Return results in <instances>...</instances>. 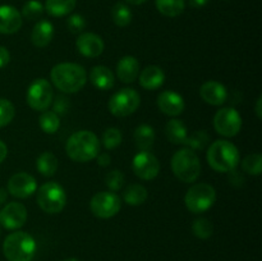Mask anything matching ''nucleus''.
Here are the masks:
<instances>
[{"label":"nucleus","instance_id":"nucleus-1","mask_svg":"<svg viewBox=\"0 0 262 261\" xmlns=\"http://www.w3.org/2000/svg\"><path fill=\"white\" fill-rule=\"evenodd\" d=\"M51 81L59 91L74 94L83 89L87 82L86 69L76 63H59L50 72Z\"/></svg>","mask_w":262,"mask_h":261},{"label":"nucleus","instance_id":"nucleus-2","mask_svg":"<svg viewBox=\"0 0 262 261\" xmlns=\"http://www.w3.org/2000/svg\"><path fill=\"white\" fill-rule=\"evenodd\" d=\"M66 153L77 163H87L100 153V141L91 130H78L67 140Z\"/></svg>","mask_w":262,"mask_h":261},{"label":"nucleus","instance_id":"nucleus-3","mask_svg":"<svg viewBox=\"0 0 262 261\" xmlns=\"http://www.w3.org/2000/svg\"><path fill=\"white\" fill-rule=\"evenodd\" d=\"M206 159L209 165L219 173H230L235 170L241 161L237 146L228 140H216L210 145Z\"/></svg>","mask_w":262,"mask_h":261},{"label":"nucleus","instance_id":"nucleus-4","mask_svg":"<svg viewBox=\"0 0 262 261\" xmlns=\"http://www.w3.org/2000/svg\"><path fill=\"white\" fill-rule=\"evenodd\" d=\"M3 253L8 261H31L36 253V241L31 234L17 230L3 243Z\"/></svg>","mask_w":262,"mask_h":261},{"label":"nucleus","instance_id":"nucleus-5","mask_svg":"<svg viewBox=\"0 0 262 261\" xmlns=\"http://www.w3.org/2000/svg\"><path fill=\"white\" fill-rule=\"evenodd\" d=\"M171 170L183 183H193L201 174V161L191 148H181L171 158Z\"/></svg>","mask_w":262,"mask_h":261},{"label":"nucleus","instance_id":"nucleus-6","mask_svg":"<svg viewBox=\"0 0 262 261\" xmlns=\"http://www.w3.org/2000/svg\"><path fill=\"white\" fill-rule=\"evenodd\" d=\"M37 204L48 214H59L66 207V191L58 182H46L37 191Z\"/></svg>","mask_w":262,"mask_h":261},{"label":"nucleus","instance_id":"nucleus-7","mask_svg":"<svg viewBox=\"0 0 262 261\" xmlns=\"http://www.w3.org/2000/svg\"><path fill=\"white\" fill-rule=\"evenodd\" d=\"M216 201V191L209 183H196L187 191L184 202L193 214L207 211Z\"/></svg>","mask_w":262,"mask_h":261},{"label":"nucleus","instance_id":"nucleus-8","mask_svg":"<svg viewBox=\"0 0 262 261\" xmlns=\"http://www.w3.org/2000/svg\"><path fill=\"white\" fill-rule=\"evenodd\" d=\"M141 97L136 90L122 89L115 92L107 102L109 112L118 118H124L133 114L140 107Z\"/></svg>","mask_w":262,"mask_h":261},{"label":"nucleus","instance_id":"nucleus-9","mask_svg":"<svg viewBox=\"0 0 262 261\" xmlns=\"http://www.w3.org/2000/svg\"><path fill=\"white\" fill-rule=\"evenodd\" d=\"M54 99L53 86L45 78H37L30 84L26 100L31 109L36 112H45Z\"/></svg>","mask_w":262,"mask_h":261},{"label":"nucleus","instance_id":"nucleus-10","mask_svg":"<svg viewBox=\"0 0 262 261\" xmlns=\"http://www.w3.org/2000/svg\"><path fill=\"white\" fill-rule=\"evenodd\" d=\"M122 207L119 196L114 192L102 191L95 194L90 202V209L95 216L100 219H109L115 216Z\"/></svg>","mask_w":262,"mask_h":261},{"label":"nucleus","instance_id":"nucleus-11","mask_svg":"<svg viewBox=\"0 0 262 261\" xmlns=\"http://www.w3.org/2000/svg\"><path fill=\"white\" fill-rule=\"evenodd\" d=\"M214 128L223 137H234L242 128V117L234 107H223L215 114Z\"/></svg>","mask_w":262,"mask_h":261},{"label":"nucleus","instance_id":"nucleus-12","mask_svg":"<svg viewBox=\"0 0 262 261\" xmlns=\"http://www.w3.org/2000/svg\"><path fill=\"white\" fill-rule=\"evenodd\" d=\"M132 168L138 178L143 179V181H151L159 176L160 163H159L158 158L150 151H140L133 158Z\"/></svg>","mask_w":262,"mask_h":261},{"label":"nucleus","instance_id":"nucleus-13","mask_svg":"<svg viewBox=\"0 0 262 261\" xmlns=\"http://www.w3.org/2000/svg\"><path fill=\"white\" fill-rule=\"evenodd\" d=\"M27 222V209L20 202H9L0 211V224L5 229L15 230Z\"/></svg>","mask_w":262,"mask_h":261},{"label":"nucleus","instance_id":"nucleus-14","mask_svg":"<svg viewBox=\"0 0 262 261\" xmlns=\"http://www.w3.org/2000/svg\"><path fill=\"white\" fill-rule=\"evenodd\" d=\"M37 189V182L31 174L15 173L8 181V192L17 199H27Z\"/></svg>","mask_w":262,"mask_h":261},{"label":"nucleus","instance_id":"nucleus-15","mask_svg":"<svg viewBox=\"0 0 262 261\" xmlns=\"http://www.w3.org/2000/svg\"><path fill=\"white\" fill-rule=\"evenodd\" d=\"M76 48L79 54L86 58H97L104 51V41L99 35L92 32L81 33L76 41Z\"/></svg>","mask_w":262,"mask_h":261},{"label":"nucleus","instance_id":"nucleus-16","mask_svg":"<svg viewBox=\"0 0 262 261\" xmlns=\"http://www.w3.org/2000/svg\"><path fill=\"white\" fill-rule=\"evenodd\" d=\"M158 106L161 113L169 117L181 115L184 110V100L178 92L163 91L158 96Z\"/></svg>","mask_w":262,"mask_h":261},{"label":"nucleus","instance_id":"nucleus-17","mask_svg":"<svg viewBox=\"0 0 262 261\" xmlns=\"http://www.w3.org/2000/svg\"><path fill=\"white\" fill-rule=\"evenodd\" d=\"M22 27V14L12 5H0V33L12 35Z\"/></svg>","mask_w":262,"mask_h":261},{"label":"nucleus","instance_id":"nucleus-18","mask_svg":"<svg viewBox=\"0 0 262 261\" xmlns=\"http://www.w3.org/2000/svg\"><path fill=\"white\" fill-rule=\"evenodd\" d=\"M200 96L207 104L220 106L228 99L227 87L217 81H207L200 89Z\"/></svg>","mask_w":262,"mask_h":261},{"label":"nucleus","instance_id":"nucleus-19","mask_svg":"<svg viewBox=\"0 0 262 261\" xmlns=\"http://www.w3.org/2000/svg\"><path fill=\"white\" fill-rule=\"evenodd\" d=\"M117 74L124 83H132L140 74V61L132 55H125L117 64Z\"/></svg>","mask_w":262,"mask_h":261},{"label":"nucleus","instance_id":"nucleus-20","mask_svg":"<svg viewBox=\"0 0 262 261\" xmlns=\"http://www.w3.org/2000/svg\"><path fill=\"white\" fill-rule=\"evenodd\" d=\"M165 82V73L158 66H148L140 73V84L145 90L155 91Z\"/></svg>","mask_w":262,"mask_h":261},{"label":"nucleus","instance_id":"nucleus-21","mask_svg":"<svg viewBox=\"0 0 262 261\" xmlns=\"http://www.w3.org/2000/svg\"><path fill=\"white\" fill-rule=\"evenodd\" d=\"M90 81L96 87L97 90L101 91H107V90L114 87L115 77L113 72L105 66H96L90 72Z\"/></svg>","mask_w":262,"mask_h":261},{"label":"nucleus","instance_id":"nucleus-22","mask_svg":"<svg viewBox=\"0 0 262 261\" xmlns=\"http://www.w3.org/2000/svg\"><path fill=\"white\" fill-rule=\"evenodd\" d=\"M54 37V26L49 20H40L33 27L31 41L36 48H46Z\"/></svg>","mask_w":262,"mask_h":261},{"label":"nucleus","instance_id":"nucleus-23","mask_svg":"<svg viewBox=\"0 0 262 261\" xmlns=\"http://www.w3.org/2000/svg\"><path fill=\"white\" fill-rule=\"evenodd\" d=\"M166 138L174 145H188V135H187V127L182 120L171 119L165 125Z\"/></svg>","mask_w":262,"mask_h":261},{"label":"nucleus","instance_id":"nucleus-24","mask_svg":"<svg viewBox=\"0 0 262 261\" xmlns=\"http://www.w3.org/2000/svg\"><path fill=\"white\" fill-rule=\"evenodd\" d=\"M135 143L138 150L150 151L155 142V130L151 125L141 124L135 130Z\"/></svg>","mask_w":262,"mask_h":261},{"label":"nucleus","instance_id":"nucleus-25","mask_svg":"<svg viewBox=\"0 0 262 261\" xmlns=\"http://www.w3.org/2000/svg\"><path fill=\"white\" fill-rule=\"evenodd\" d=\"M36 168L41 176L53 177L58 170V159L50 151H45L36 160Z\"/></svg>","mask_w":262,"mask_h":261},{"label":"nucleus","instance_id":"nucleus-26","mask_svg":"<svg viewBox=\"0 0 262 261\" xmlns=\"http://www.w3.org/2000/svg\"><path fill=\"white\" fill-rule=\"evenodd\" d=\"M147 189L142 186V184L133 183L125 188L124 193H123V199H124L125 204L130 205V206H138L142 205L143 202L147 200Z\"/></svg>","mask_w":262,"mask_h":261},{"label":"nucleus","instance_id":"nucleus-27","mask_svg":"<svg viewBox=\"0 0 262 261\" xmlns=\"http://www.w3.org/2000/svg\"><path fill=\"white\" fill-rule=\"evenodd\" d=\"M77 0H46L45 9L53 17H64L73 12Z\"/></svg>","mask_w":262,"mask_h":261},{"label":"nucleus","instance_id":"nucleus-28","mask_svg":"<svg viewBox=\"0 0 262 261\" xmlns=\"http://www.w3.org/2000/svg\"><path fill=\"white\" fill-rule=\"evenodd\" d=\"M156 9L165 17H178L186 8L184 0H155Z\"/></svg>","mask_w":262,"mask_h":261},{"label":"nucleus","instance_id":"nucleus-29","mask_svg":"<svg viewBox=\"0 0 262 261\" xmlns=\"http://www.w3.org/2000/svg\"><path fill=\"white\" fill-rule=\"evenodd\" d=\"M38 124L42 132L54 135L60 127V119H59V115L53 110H45L38 118Z\"/></svg>","mask_w":262,"mask_h":261},{"label":"nucleus","instance_id":"nucleus-30","mask_svg":"<svg viewBox=\"0 0 262 261\" xmlns=\"http://www.w3.org/2000/svg\"><path fill=\"white\" fill-rule=\"evenodd\" d=\"M112 19L118 27H127L132 22V10L124 3H117L112 9Z\"/></svg>","mask_w":262,"mask_h":261},{"label":"nucleus","instance_id":"nucleus-31","mask_svg":"<svg viewBox=\"0 0 262 261\" xmlns=\"http://www.w3.org/2000/svg\"><path fill=\"white\" fill-rule=\"evenodd\" d=\"M192 232L200 240H207L214 233V225L206 217H199L192 224Z\"/></svg>","mask_w":262,"mask_h":261},{"label":"nucleus","instance_id":"nucleus-32","mask_svg":"<svg viewBox=\"0 0 262 261\" xmlns=\"http://www.w3.org/2000/svg\"><path fill=\"white\" fill-rule=\"evenodd\" d=\"M242 169L251 176H260L262 173L261 154H250L242 160Z\"/></svg>","mask_w":262,"mask_h":261},{"label":"nucleus","instance_id":"nucleus-33","mask_svg":"<svg viewBox=\"0 0 262 261\" xmlns=\"http://www.w3.org/2000/svg\"><path fill=\"white\" fill-rule=\"evenodd\" d=\"M43 5L38 0H30L23 5L22 17L28 20H36L43 14Z\"/></svg>","mask_w":262,"mask_h":261},{"label":"nucleus","instance_id":"nucleus-34","mask_svg":"<svg viewBox=\"0 0 262 261\" xmlns=\"http://www.w3.org/2000/svg\"><path fill=\"white\" fill-rule=\"evenodd\" d=\"M122 132L118 128H107L102 135V143L106 150H114L122 143Z\"/></svg>","mask_w":262,"mask_h":261},{"label":"nucleus","instance_id":"nucleus-35","mask_svg":"<svg viewBox=\"0 0 262 261\" xmlns=\"http://www.w3.org/2000/svg\"><path fill=\"white\" fill-rule=\"evenodd\" d=\"M15 115V107L9 100L0 97V128L5 127L13 120Z\"/></svg>","mask_w":262,"mask_h":261},{"label":"nucleus","instance_id":"nucleus-36","mask_svg":"<svg viewBox=\"0 0 262 261\" xmlns=\"http://www.w3.org/2000/svg\"><path fill=\"white\" fill-rule=\"evenodd\" d=\"M105 183L112 191H119L123 184H124V174L120 170H117V169L112 170L110 173H107L106 178H105Z\"/></svg>","mask_w":262,"mask_h":261},{"label":"nucleus","instance_id":"nucleus-37","mask_svg":"<svg viewBox=\"0 0 262 261\" xmlns=\"http://www.w3.org/2000/svg\"><path fill=\"white\" fill-rule=\"evenodd\" d=\"M67 27H68L69 32L78 35L86 27V19L81 14H72L67 19Z\"/></svg>","mask_w":262,"mask_h":261},{"label":"nucleus","instance_id":"nucleus-38","mask_svg":"<svg viewBox=\"0 0 262 261\" xmlns=\"http://www.w3.org/2000/svg\"><path fill=\"white\" fill-rule=\"evenodd\" d=\"M209 141V136L201 130V132H196L189 137L188 140V145L191 147V150H200V148H204L205 145Z\"/></svg>","mask_w":262,"mask_h":261},{"label":"nucleus","instance_id":"nucleus-39","mask_svg":"<svg viewBox=\"0 0 262 261\" xmlns=\"http://www.w3.org/2000/svg\"><path fill=\"white\" fill-rule=\"evenodd\" d=\"M69 109V101L66 96L60 95V96H56V99L54 100L53 104V112L56 114H66Z\"/></svg>","mask_w":262,"mask_h":261},{"label":"nucleus","instance_id":"nucleus-40","mask_svg":"<svg viewBox=\"0 0 262 261\" xmlns=\"http://www.w3.org/2000/svg\"><path fill=\"white\" fill-rule=\"evenodd\" d=\"M10 61V53L5 46H0V69L8 66Z\"/></svg>","mask_w":262,"mask_h":261},{"label":"nucleus","instance_id":"nucleus-41","mask_svg":"<svg viewBox=\"0 0 262 261\" xmlns=\"http://www.w3.org/2000/svg\"><path fill=\"white\" fill-rule=\"evenodd\" d=\"M96 159L97 164H99L100 166H107L110 164V161H112V158H110V155L107 153L99 154V155L96 156Z\"/></svg>","mask_w":262,"mask_h":261},{"label":"nucleus","instance_id":"nucleus-42","mask_svg":"<svg viewBox=\"0 0 262 261\" xmlns=\"http://www.w3.org/2000/svg\"><path fill=\"white\" fill-rule=\"evenodd\" d=\"M8 155V147L3 141H0V164L5 160Z\"/></svg>","mask_w":262,"mask_h":261},{"label":"nucleus","instance_id":"nucleus-43","mask_svg":"<svg viewBox=\"0 0 262 261\" xmlns=\"http://www.w3.org/2000/svg\"><path fill=\"white\" fill-rule=\"evenodd\" d=\"M189 5L193 8H202L209 3V0H188Z\"/></svg>","mask_w":262,"mask_h":261},{"label":"nucleus","instance_id":"nucleus-44","mask_svg":"<svg viewBox=\"0 0 262 261\" xmlns=\"http://www.w3.org/2000/svg\"><path fill=\"white\" fill-rule=\"evenodd\" d=\"M262 96H258L257 99V102H256V114H257V118L258 119H261L262 118Z\"/></svg>","mask_w":262,"mask_h":261},{"label":"nucleus","instance_id":"nucleus-45","mask_svg":"<svg viewBox=\"0 0 262 261\" xmlns=\"http://www.w3.org/2000/svg\"><path fill=\"white\" fill-rule=\"evenodd\" d=\"M7 197H8L7 191H5L4 188H0V206L7 201Z\"/></svg>","mask_w":262,"mask_h":261},{"label":"nucleus","instance_id":"nucleus-46","mask_svg":"<svg viewBox=\"0 0 262 261\" xmlns=\"http://www.w3.org/2000/svg\"><path fill=\"white\" fill-rule=\"evenodd\" d=\"M127 3H129V4H133V5H140L142 4V3H145L146 0H125Z\"/></svg>","mask_w":262,"mask_h":261},{"label":"nucleus","instance_id":"nucleus-47","mask_svg":"<svg viewBox=\"0 0 262 261\" xmlns=\"http://www.w3.org/2000/svg\"><path fill=\"white\" fill-rule=\"evenodd\" d=\"M61 261H79V260H77V258H74V257H69V258H64V260H61Z\"/></svg>","mask_w":262,"mask_h":261}]
</instances>
